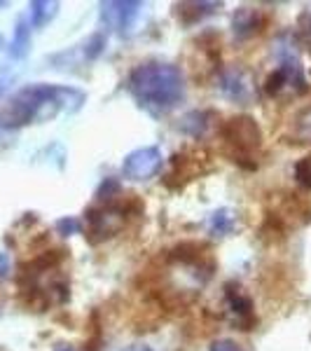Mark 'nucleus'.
<instances>
[{
	"mask_svg": "<svg viewBox=\"0 0 311 351\" xmlns=\"http://www.w3.org/2000/svg\"><path fill=\"white\" fill-rule=\"evenodd\" d=\"M10 276V256L8 253H0V281Z\"/></svg>",
	"mask_w": 311,
	"mask_h": 351,
	"instance_id": "19",
	"label": "nucleus"
},
{
	"mask_svg": "<svg viewBox=\"0 0 311 351\" xmlns=\"http://www.w3.org/2000/svg\"><path fill=\"white\" fill-rule=\"evenodd\" d=\"M232 228H234V216H232L229 208H220L211 216L208 220V232H211L213 237H225L229 234Z\"/></svg>",
	"mask_w": 311,
	"mask_h": 351,
	"instance_id": "12",
	"label": "nucleus"
},
{
	"mask_svg": "<svg viewBox=\"0 0 311 351\" xmlns=\"http://www.w3.org/2000/svg\"><path fill=\"white\" fill-rule=\"evenodd\" d=\"M295 178L299 185H304V188L311 190V155L295 164Z\"/></svg>",
	"mask_w": 311,
	"mask_h": 351,
	"instance_id": "17",
	"label": "nucleus"
},
{
	"mask_svg": "<svg viewBox=\"0 0 311 351\" xmlns=\"http://www.w3.org/2000/svg\"><path fill=\"white\" fill-rule=\"evenodd\" d=\"M127 223V211L115 204H105L99 208H89L87 211V237L92 243H99L103 239L120 234Z\"/></svg>",
	"mask_w": 311,
	"mask_h": 351,
	"instance_id": "4",
	"label": "nucleus"
},
{
	"mask_svg": "<svg viewBox=\"0 0 311 351\" xmlns=\"http://www.w3.org/2000/svg\"><path fill=\"white\" fill-rule=\"evenodd\" d=\"M220 92H223L227 99L236 101V104H248L253 96V87L251 80L246 77L244 71H227L223 77H220Z\"/></svg>",
	"mask_w": 311,
	"mask_h": 351,
	"instance_id": "7",
	"label": "nucleus"
},
{
	"mask_svg": "<svg viewBox=\"0 0 311 351\" xmlns=\"http://www.w3.org/2000/svg\"><path fill=\"white\" fill-rule=\"evenodd\" d=\"M213 124V112L208 110H192L180 120V132H185L192 138H201Z\"/></svg>",
	"mask_w": 311,
	"mask_h": 351,
	"instance_id": "9",
	"label": "nucleus"
},
{
	"mask_svg": "<svg viewBox=\"0 0 311 351\" xmlns=\"http://www.w3.org/2000/svg\"><path fill=\"white\" fill-rule=\"evenodd\" d=\"M127 351H152V349L148 347V344H132Z\"/></svg>",
	"mask_w": 311,
	"mask_h": 351,
	"instance_id": "20",
	"label": "nucleus"
},
{
	"mask_svg": "<svg viewBox=\"0 0 311 351\" xmlns=\"http://www.w3.org/2000/svg\"><path fill=\"white\" fill-rule=\"evenodd\" d=\"M260 28V12L256 8H239L232 16V33L239 40H246Z\"/></svg>",
	"mask_w": 311,
	"mask_h": 351,
	"instance_id": "8",
	"label": "nucleus"
},
{
	"mask_svg": "<svg viewBox=\"0 0 311 351\" xmlns=\"http://www.w3.org/2000/svg\"><path fill=\"white\" fill-rule=\"evenodd\" d=\"M59 12V3H49V0H33L31 3V24L36 28L47 26Z\"/></svg>",
	"mask_w": 311,
	"mask_h": 351,
	"instance_id": "10",
	"label": "nucleus"
},
{
	"mask_svg": "<svg viewBox=\"0 0 311 351\" xmlns=\"http://www.w3.org/2000/svg\"><path fill=\"white\" fill-rule=\"evenodd\" d=\"M127 89L138 101L140 108L160 115V112L173 110L183 101L185 77L178 66L150 61L134 68L127 80Z\"/></svg>",
	"mask_w": 311,
	"mask_h": 351,
	"instance_id": "2",
	"label": "nucleus"
},
{
	"mask_svg": "<svg viewBox=\"0 0 311 351\" xmlns=\"http://www.w3.org/2000/svg\"><path fill=\"white\" fill-rule=\"evenodd\" d=\"M208 351H244V349H241V344H236L234 339H216Z\"/></svg>",
	"mask_w": 311,
	"mask_h": 351,
	"instance_id": "18",
	"label": "nucleus"
},
{
	"mask_svg": "<svg viewBox=\"0 0 311 351\" xmlns=\"http://www.w3.org/2000/svg\"><path fill=\"white\" fill-rule=\"evenodd\" d=\"M103 47H105V38L101 36V33H96V36H92L87 43H84L82 56H84L87 61H92V59H96V56H99L101 52H103Z\"/></svg>",
	"mask_w": 311,
	"mask_h": 351,
	"instance_id": "15",
	"label": "nucleus"
},
{
	"mask_svg": "<svg viewBox=\"0 0 311 351\" xmlns=\"http://www.w3.org/2000/svg\"><path fill=\"white\" fill-rule=\"evenodd\" d=\"M220 134H223L225 143L234 150V157L236 155L248 157L253 150H258L260 145H262V132H260L258 122L248 115L232 117V120L223 124Z\"/></svg>",
	"mask_w": 311,
	"mask_h": 351,
	"instance_id": "3",
	"label": "nucleus"
},
{
	"mask_svg": "<svg viewBox=\"0 0 311 351\" xmlns=\"http://www.w3.org/2000/svg\"><path fill=\"white\" fill-rule=\"evenodd\" d=\"M295 138L299 143H311V106L297 112L295 117Z\"/></svg>",
	"mask_w": 311,
	"mask_h": 351,
	"instance_id": "14",
	"label": "nucleus"
},
{
	"mask_svg": "<svg viewBox=\"0 0 311 351\" xmlns=\"http://www.w3.org/2000/svg\"><path fill=\"white\" fill-rule=\"evenodd\" d=\"M56 232L61 237H71V234H80L82 232V223L73 216H66V218H59L56 220Z\"/></svg>",
	"mask_w": 311,
	"mask_h": 351,
	"instance_id": "16",
	"label": "nucleus"
},
{
	"mask_svg": "<svg viewBox=\"0 0 311 351\" xmlns=\"http://www.w3.org/2000/svg\"><path fill=\"white\" fill-rule=\"evenodd\" d=\"M28 47H31V28L24 19H19V24L14 28V38H12V45H10V54L14 59H24L28 54Z\"/></svg>",
	"mask_w": 311,
	"mask_h": 351,
	"instance_id": "11",
	"label": "nucleus"
},
{
	"mask_svg": "<svg viewBox=\"0 0 311 351\" xmlns=\"http://www.w3.org/2000/svg\"><path fill=\"white\" fill-rule=\"evenodd\" d=\"M54 351H75V347H71V344H59Z\"/></svg>",
	"mask_w": 311,
	"mask_h": 351,
	"instance_id": "21",
	"label": "nucleus"
},
{
	"mask_svg": "<svg viewBox=\"0 0 311 351\" xmlns=\"http://www.w3.org/2000/svg\"><path fill=\"white\" fill-rule=\"evenodd\" d=\"M227 300H229V307L236 311V316H239V319H246L248 324H251V321H253V311H251L253 307H251V300L241 295L239 288H236V291H234V288H232V286H229V291H227Z\"/></svg>",
	"mask_w": 311,
	"mask_h": 351,
	"instance_id": "13",
	"label": "nucleus"
},
{
	"mask_svg": "<svg viewBox=\"0 0 311 351\" xmlns=\"http://www.w3.org/2000/svg\"><path fill=\"white\" fill-rule=\"evenodd\" d=\"M143 3H132V0H120V3H103L101 5V16L105 26L117 33H129L138 19Z\"/></svg>",
	"mask_w": 311,
	"mask_h": 351,
	"instance_id": "6",
	"label": "nucleus"
},
{
	"mask_svg": "<svg viewBox=\"0 0 311 351\" xmlns=\"http://www.w3.org/2000/svg\"><path fill=\"white\" fill-rule=\"evenodd\" d=\"M162 162V150L155 148V145H145V148L132 150L124 157L122 176L127 180H134V183H143V180H150L152 176L160 173Z\"/></svg>",
	"mask_w": 311,
	"mask_h": 351,
	"instance_id": "5",
	"label": "nucleus"
},
{
	"mask_svg": "<svg viewBox=\"0 0 311 351\" xmlns=\"http://www.w3.org/2000/svg\"><path fill=\"white\" fill-rule=\"evenodd\" d=\"M87 96L75 87L61 84H31L24 87L10 106L0 112L3 127H24L28 122L54 120L59 112H77L84 106Z\"/></svg>",
	"mask_w": 311,
	"mask_h": 351,
	"instance_id": "1",
	"label": "nucleus"
}]
</instances>
